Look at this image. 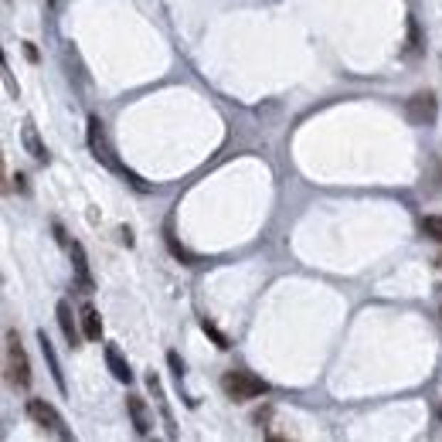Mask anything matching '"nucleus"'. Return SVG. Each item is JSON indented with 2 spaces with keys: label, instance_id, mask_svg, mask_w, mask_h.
<instances>
[{
  "label": "nucleus",
  "instance_id": "8",
  "mask_svg": "<svg viewBox=\"0 0 442 442\" xmlns=\"http://www.w3.org/2000/svg\"><path fill=\"white\" fill-rule=\"evenodd\" d=\"M106 364H109V371H112L116 382H133V371H130V364L122 361V354H120L116 344H106Z\"/></svg>",
  "mask_w": 442,
  "mask_h": 442
},
{
  "label": "nucleus",
  "instance_id": "17",
  "mask_svg": "<svg viewBox=\"0 0 442 442\" xmlns=\"http://www.w3.org/2000/svg\"><path fill=\"white\" fill-rule=\"evenodd\" d=\"M201 327H204V334H211V337H214V344H218V347H221V351H225V347H228V337L221 334V330H214V327H211V323H208V320L201 323Z\"/></svg>",
  "mask_w": 442,
  "mask_h": 442
},
{
  "label": "nucleus",
  "instance_id": "10",
  "mask_svg": "<svg viewBox=\"0 0 442 442\" xmlns=\"http://www.w3.org/2000/svg\"><path fill=\"white\" fill-rule=\"evenodd\" d=\"M78 320H82V334H85V340H99V337H102V320H99V313H95L92 306H82Z\"/></svg>",
  "mask_w": 442,
  "mask_h": 442
},
{
  "label": "nucleus",
  "instance_id": "7",
  "mask_svg": "<svg viewBox=\"0 0 442 442\" xmlns=\"http://www.w3.org/2000/svg\"><path fill=\"white\" fill-rule=\"evenodd\" d=\"M68 256H72V265H75V279H78V286H82V293H92L95 290V279H92L89 273V256H85V248L78 242L68 245Z\"/></svg>",
  "mask_w": 442,
  "mask_h": 442
},
{
  "label": "nucleus",
  "instance_id": "1",
  "mask_svg": "<svg viewBox=\"0 0 442 442\" xmlns=\"http://www.w3.org/2000/svg\"><path fill=\"white\" fill-rule=\"evenodd\" d=\"M89 150L92 157L102 164L106 170H112V174H120V177H126L130 184H137L140 191H147V184L140 181L137 174H130L126 170V164H120V157H116V150H112V143H109L106 137V126H102V120L99 116H89Z\"/></svg>",
  "mask_w": 442,
  "mask_h": 442
},
{
  "label": "nucleus",
  "instance_id": "11",
  "mask_svg": "<svg viewBox=\"0 0 442 442\" xmlns=\"http://www.w3.org/2000/svg\"><path fill=\"white\" fill-rule=\"evenodd\" d=\"M38 344H41V354H45L48 367H51V378H55V384H58V391H65V378H61L58 357H55V351H51V340L45 337V330H38Z\"/></svg>",
  "mask_w": 442,
  "mask_h": 442
},
{
  "label": "nucleus",
  "instance_id": "16",
  "mask_svg": "<svg viewBox=\"0 0 442 442\" xmlns=\"http://www.w3.org/2000/svg\"><path fill=\"white\" fill-rule=\"evenodd\" d=\"M167 245H170V252H174L177 259H184V262H187V265H194V256H191V252H187L184 245H177V242H174V235H170V231H167Z\"/></svg>",
  "mask_w": 442,
  "mask_h": 442
},
{
  "label": "nucleus",
  "instance_id": "3",
  "mask_svg": "<svg viewBox=\"0 0 442 442\" xmlns=\"http://www.w3.org/2000/svg\"><path fill=\"white\" fill-rule=\"evenodd\" d=\"M4 367H7V378L17 388H28L31 384V364H28V354L21 347V337L17 330H7V347H4Z\"/></svg>",
  "mask_w": 442,
  "mask_h": 442
},
{
  "label": "nucleus",
  "instance_id": "13",
  "mask_svg": "<svg viewBox=\"0 0 442 442\" xmlns=\"http://www.w3.org/2000/svg\"><path fill=\"white\" fill-rule=\"evenodd\" d=\"M147 384H150V391L157 395V401H160V412H164V419H167V436L174 439V436H177V428H174V419H170V412H167V401H164V388H160V378H157V374H150V378H147Z\"/></svg>",
  "mask_w": 442,
  "mask_h": 442
},
{
  "label": "nucleus",
  "instance_id": "2",
  "mask_svg": "<svg viewBox=\"0 0 442 442\" xmlns=\"http://www.w3.org/2000/svg\"><path fill=\"white\" fill-rule=\"evenodd\" d=\"M221 391L231 398V401H252V398H259L269 391V384L256 378L252 371H228L225 378H221Z\"/></svg>",
  "mask_w": 442,
  "mask_h": 442
},
{
  "label": "nucleus",
  "instance_id": "5",
  "mask_svg": "<svg viewBox=\"0 0 442 442\" xmlns=\"http://www.w3.org/2000/svg\"><path fill=\"white\" fill-rule=\"evenodd\" d=\"M405 116H409L412 126H432L436 116H439V99L432 92H415L409 99V106H405Z\"/></svg>",
  "mask_w": 442,
  "mask_h": 442
},
{
  "label": "nucleus",
  "instance_id": "18",
  "mask_svg": "<svg viewBox=\"0 0 442 442\" xmlns=\"http://www.w3.org/2000/svg\"><path fill=\"white\" fill-rule=\"evenodd\" d=\"M439 419H442V412H439Z\"/></svg>",
  "mask_w": 442,
  "mask_h": 442
},
{
  "label": "nucleus",
  "instance_id": "4",
  "mask_svg": "<svg viewBox=\"0 0 442 442\" xmlns=\"http://www.w3.org/2000/svg\"><path fill=\"white\" fill-rule=\"evenodd\" d=\"M28 419L34 422V426H41L45 432H51L55 439H65V442L75 439V436H72V428L65 426V419H61V415L55 412L48 401H41V398H31V401H28Z\"/></svg>",
  "mask_w": 442,
  "mask_h": 442
},
{
  "label": "nucleus",
  "instance_id": "9",
  "mask_svg": "<svg viewBox=\"0 0 442 442\" xmlns=\"http://www.w3.org/2000/svg\"><path fill=\"white\" fill-rule=\"evenodd\" d=\"M21 137H24V147H28V153L38 160V164H45L48 160V150H45V143L38 140V130H34V122H24V130H21Z\"/></svg>",
  "mask_w": 442,
  "mask_h": 442
},
{
  "label": "nucleus",
  "instance_id": "15",
  "mask_svg": "<svg viewBox=\"0 0 442 442\" xmlns=\"http://www.w3.org/2000/svg\"><path fill=\"white\" fill-rule=\"evenodd\" d=\"M422 48V34H419V21L409 17V55H415Z\"/></svg>",
  "mask_w": 442,
  "mask_h": 442
},
{
  "label": "nucleus",
  "instance_id": "12",
  "mask_svg": "<svg viewBox=\"0 0 442 442\" xmlns=\"http://www.w3.org/2000/svg\"><path fill=\"white\" fill-rule=\"evenodd\" d=\"M58 323H61V330H65V337H68V344H75L78 347V327H75V320H72V306H68V300H61L58 303Z\"/></svg>",
  "mask_w": 442,
  "mask_h": 442
},
{
  "label": "nucleus",
  "instance_id": "6",
  "mask_svg": "<svg viewBox=\"0 0 442 442\" xmlns=\"http://www.w3.org/2000/svg\"><path fill=\"white\" fill-rule=\"evenodd\" d=\"M126 412L133 419V428H137V436H150L153 432V412L147 409V401L140 395H130L126 398Z\"/></svg>",
  "mask_w": 442,
  "mask_h": 442
},
{
  "label": "nucleus",
  "instance_id": "14",
  "mask_svg": "<svg viewBox=\"0 0 442 442\" xmlns=\"http://www.w3.org/2000/svg\"><path fill=\"white\" fill-rule=\"evenodd\" d=\"M422 235H428L432 242H442V218L439 214H426V218H422Z\"/></svg>",
  "mask_w": 442,
  "mask_h": 442
}]
</instances>
